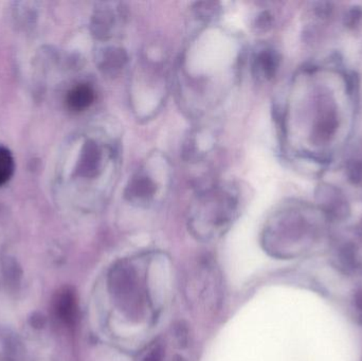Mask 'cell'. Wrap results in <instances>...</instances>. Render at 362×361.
<instances>
[{"label":"cell","mask_w":362,"mask_h":361,"mask_svg":"<svg viewBox=\"0 0 362 361\" xmlns=\"http://www.w3.org/2000/svg\"><path fill=\"white\" fill-rule=\"evenodd\" d=\"M238 209L240 197L234 187H211L198 195L189 210V230L202 241L216 239L231 226Z\"/></svg>","instance_id":"6da1fadb"},{"label":"cell","mask_w":362,"mask_h":361,"mask_svg":"<svg viewBox=\"0 0 362 361\" xmlns=\"http://www.w3.org/2000/svg\"><path fill=\"white\" fill-rule=\"evenodd\" d=\"M171 186V169L165 157L151 156L133 174L125 188V199L140 208H151L163 203Z\"/></svg>","instance_id":"7a4b0ae2"},{"label":"cell","mask_w":362,"mask_h":361,"mask_svg":"<svg viewBox=\"0 0 362 361\" xmlns=\"http://www.w3.org/2000/svg\"><path fill=\"white\" fill-rule=\"evenodd\" d=\"M138 273L129 263L121 262L110 273V290L121 309H139L142 300Z\"/></svg>","instance_id":"3957f363"},{"label":"cell","mask_w":362,"mask_h":361,"mask_svg":"<svg viewBox=\"0 0 362 361\" xmlns=\"http://www.w3.org/2000/svg\"><path fill=\"white\" fill-rule=\"evenodd\" d=\"M127 21V10L119 2L104 4L95 17V31L99 37L106 40L119 33Z\"/></svg>","instance_id":"277c9868"},{"label":"cell","mask_w":362,"mask_h":361,"mask_svg":"<svg viewBox=\"0 0 362 361\" xmlns=\"http://www.w3.org/2000/svg\"><path fill=\"white\" fill-rule=\"evenodd\" d=\"M279 67V57L276 51L263 48L257 51L252 59V72L259 80L274 78Z\"/></svg>","instance_id":"5b68a950"},{"label":"cell","mask_w":362,"mask_h":361,"mask_svg":"<svg viewBox=\"0 0 362 361\" xmlns=\"http://www.w3.org/2000/svg\"><path fill=\"white\" fill-rule=\"evenodd\" d=\"M129 63L127 51L120 47H110L104 50L102 55V69L110 76H117L121 73Z\"/></svg>","instance_id":"8992f818"},{"label":"cell","mask_w":362,"mask_h":361,"mask_svg":"<svg viewBox=\"0 0 362 361\" xmlns=\"http://www.w3.org/2000/svg\"><path fill=\"white\" fill-rule=\"evenodd\" d=\"M95 100V93L88 84H78L68 93V107L74 112H83L93 105Z\"/></svg>","instance_id":"52a82bcc"},{"label":"cell","mask_w":362,"mask_h":361,"mask_svg":"<svg viewBox=\"0 0 362 361\" xmlns=\"http://www.w3.org/2000/svg\"><path fill=\"white\" fill-rule=\"evenodd\" d=\"M55 311L62 321L66 324H74L78 313V305L76 295L72 290H64L59 292L55 301Z\"/></svg>","instance_id":"ba28073f"},{"label":"cell","mask_w":362,"mask_h":361,"mask_svg":"<svg viewBox=\"0 0 362 361\" xmlns=\"http://www.w3.org/2000/svg\"><path fill=\"white\" fill-rule=\"evenodd\" d=\"M14 172V159L6 148H0V187L6 184Z\"/></svg>","instance_id":"9c48e42d"},{"label":"cell","mask_w":362,"mask_h":361,"mask_svg":"<svg viewBox=\"0 0 362 361\" xmlns=\"http://www.w3.org/2000/svg\"><path fill=\"white\" fill-rule=\"evenodd\" d=\"M165 357V349L163 343H155L153 347L148 349L146 355L144 356L141 361H163Z\"/></svg>","instance_id":"30bf717a"},{"label":"cell","mask_w":362,"mask_h":361,"mask_svg":"<svg viewBox=\"0 0 362 361\" xmlns=\"http://www.w3.org/2000/svg\"><path fill=\"white\" fill-rule=\"evenodd\" d=\"M175 338L176 341H177L180 347H185L187 345V330L182 326V324H180L177 326V328L175 329Z\"/></svg>","instance_id":"8fae6325"},{"label":"cell","mask_w":362,"mask_h":361,"mask_svg":"<svg viewBox=\"0 0 362 361\" xmlns=\"http://www.w3.org/2000/svg\"><path fill=\"white\" fill-rule=\"evenodd\" d=\"M356 304L357 309H358V311L361 312L362 314V290L356 295Z\"/></svg>","instance_id":"7c38bea8"},{"label":"cell","mask_w":362,"mask_h":361,"mask_svg":"<svg viewBox=\"0 0 362 361\" xmlns=\"http://www.w3.org/2000/svg\"><path fill=\"white\" fill-rule=\"evenodd\" d=\"M42 320H44V317H42V316H40L38 318H33V326H35V328H37V326H42Z\"/></svg>","instance_id":"4fadbf2b"},{"label":"cell","mask_w":362,"mask_h":361,"mask_svg":"<svg viewBox=\"0 0 362 361\" xmlns=\"http://www.w3.org/2000/svg\"><path fill=\"white\" fill-rule=\"evenodd\" d=\"M170 361H185V358L181 357L180 355H175L170 360Z\"/></svg>","instance_id":"5bb4252c"}]
</instances>
